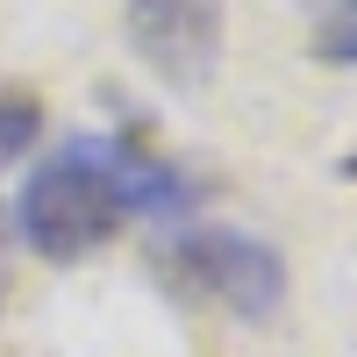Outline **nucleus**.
Here are the masks:
<instances>
[{
  "label": "nucleus",
  "instance_id": "1",
  "mask_svg": "<svg viewBox=\"0 0 357 357\" xmlns=\"http://www.w3.org/2000/svg\"><path fill=\"white\" fill-rule=\"evenodd\" d=\"M122 222H129V200L114 193V178L86 151V136H72L65 151H50L15 193V229L43 264H79L86 250L114 243Z\"/></svg>",
  "mask_w": 357,
  "mask_h": 357
},
{
  "label": "nucleus",
  "instance_id": "2",
  "mask_svg": "<svg viewBox=\"0 0 357 357\" xmlns=\"http://www.w3.org/2000/svg\"><path fill=\"white\" fill-rule=\"evenodd\" d=\"M165 272L207 307H229L236 321H272L286 307V257L250 229L200 222L165 243Z\"/></svg>",
  "mask_w": 357,
  "mask_h": 357
},
{
  "label": "nucleus",
  "instance_id": "3",
  "mask_svg": "<svg viewBox=\"0 0 357 357\" xmlns=\"http://www.w3.org/2000/svg\"><path fill=\"white\" fill-rule=\"evenodd\" d=\"M122 29L172 93H200L222 65V0H122Z\"/></svg>",
  "mask_w": 357,
  "mask_h": 357
},
{
  "label": "nucleus",
  "instance_id": "4",
  "mask_svg": "<svg viewBox=\"0 0 357 357\" xmlns=\"http://www.w3.org/2000/svg\"><path fill=\"white\" fill-rule=\"evenodd\" d=\"M86 151L100 158V172L114 178V193L129 200V215H186L193 207V178L165 165L158 151H143V143H122V136H86Z\"/></svg>",
  "mask_w": 357,
  "mask_h": 357
},
{
  "label": "nucleus",
  "instance_id": "5",
  "mask_svg": "<svg viewBox=\"0 0 357 357\" xmlns=\"http://www.w3.org/2000/svg\"><path fill=\"white\" fill-rule=\"evenodd\" d=\"M307 50L321 57V65L350 72L357 65V0H314V36Z\"/></svg>",
  "mask_w": 357,
  "mask_h": 357
},
{
  "label": "nucleus",
  "instance_id": "6",
  "mask_svg": "<svg viewBox=\"0 0 357 357\" xmlns=\"http://www.w3.org/2000/svg\"><path fill=\"white\" fill-rule=\"evenodd\" d=\"M36 136H43V107L22 93H0V165H15Z\"/></svg>",
  "mask_w": 357,
  "mask_h": 357
}]
</instances>
